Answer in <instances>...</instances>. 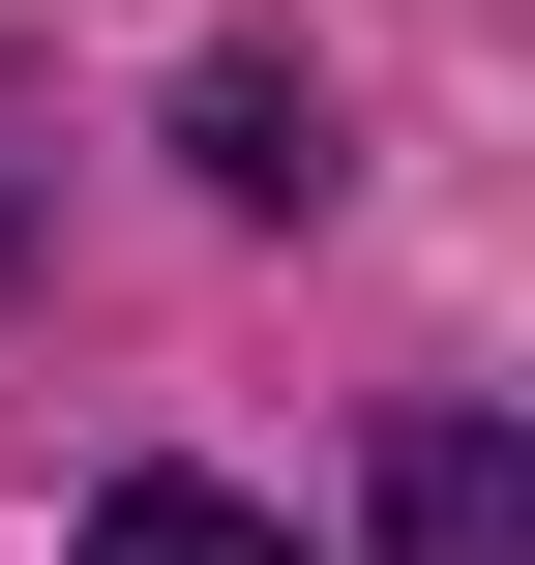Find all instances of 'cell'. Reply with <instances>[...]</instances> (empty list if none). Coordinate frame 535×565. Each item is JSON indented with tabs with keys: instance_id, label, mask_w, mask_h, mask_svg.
Here are the masks:
<instances>
[{
	"instance_id": "6da1fadb",
	"label": "cell",
	"mask_w": 535,
	"mask_h": 565,
	"mask_svg": "<svg viewBox=\"0 0 535 565\" xmlns=\"http://www.w3.org/2000/svg\"><path fill=\"white\" fill-rule=\"evenodd\" d=\"M387 565H535V447L506 417H417L387 447Z\"/></svg>"
},
{
	"instance_id": "7a4b0ae2",
	"label": "cell",
	"mask_w": 535,
	"mask_h": 565,
	"mask_svg": "<svg viewBox=\"0 0 535 565\" xmlns=\"http://www.w3.org/2000/svg\"><path fill=\"white\" fill-rule=\"evenodd\" d=\"M179 149H208L238 209H298V179H328V89H298V60H208V89H179Z\"/></svg>"
},
{
	"instance_id": "3957f363",
	"label": "cell",
	"mask_w": 535,
	"mask_h": 565,
	"mask_svg": "<svg viewBox=\"0 0 535 565\" xmlns=\"http://www.w3.org/2000/svg\"><path fill=\"white\" fill-rule=\"evenodd\" d=\"M89 565H298V536H268V507H208V477H119V507H89Z\"/></svg>"
},
{
	"instance_id": "277c9868",
	"label": "cell",
	"mask_w": 535,
	"mask_h": 565,
	"mask_svg": "<svg viewBox=\"0 0 535 565\" xmlns=\"http://www.w3.org/2000/svg\"><path fill=\"white\" fill-rule=\"evenodd\" d=\"M0 238H30V119H0Z\"/></svg>"
}]
</instances>
